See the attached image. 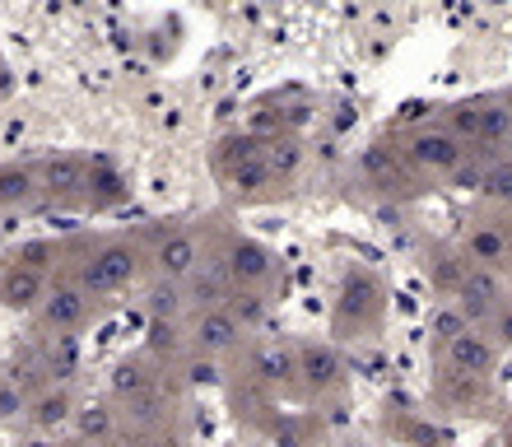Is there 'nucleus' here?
I'll use <instances>...</instances> for the list:
<instances>
[{
	"mask_svg": "<svg viewBox=\"0 0 512 447\" xmlns=\"http://www.w3.org/2000/svg\"><path fill=\"white\" fill-rule=\"evenodd\" d=\"M303 163V149L294 136H261V131H233V136L215 140L210 149V168L233 196L256 201V196H270L280 191L289 177L298 173Z\"/></svg>",
	"mask_w": 512,
	"mask_h": 447,
	"instance_id": "obj_1",
	"label": "nucleus"
},
{
	"mask_svg": "<svg viewBox=\"0 0 512 447\" xmlns=\"http://www.w3.org/2000/svg\"><path fill=\"white\" fill-rule=\"evenodd\" d=\"M145 271H149V247L140 243V238L117 233V238H98L80 257V266H75L70 280H75L84 294H94L98 303H112V298H122L126 289H135V280Z\"/></svg>",
	"mask_w": 512,
	"mask_h": 447,
	"instance_id": "obj_7",
	"label": "nucleus"
},
{
	"mask_svg": "<svg viewBox=\"0 0 512 447\" xmlns=\"http://www.w3.org/2000/svg\"><path fill=\"white\" fill-rule=\"evenodd\" d=\"M457 247L480 266L512 285V205L475 201L457 219Z\"/></svg>",
	"mask_w": 512,
	"mask_h": 447,
	"instance_id": "obj_9",
	"label": "nucleus"
},
{
	"mask_svg": "<svg viewBox=\"0 0 512 447\" xmlns=\"http://www.w3.org/2000/svg\"><path fill=\"white\" fill-rule=\"evenodd\" d=\"M499 438H503V447H512V406H508V415L499 420Z\"/></svg>",
	"mask_w": 512,
	"mask_h": 447,
	"instance_id": "obj_25",
	"label": "nucleus"
},
{
	"mask_svg": "<svg viewBox=\"0 0 512 447\" xmlns=\"http://www.w3.org/2000/svg\"><path fill=\"white\" fill-rule=\"evenodd\" d=\"M126 438V415L117 401H89L75 410V447H117Z\"/></svg>",
	"mask_w": 512,
	"mask_h": 447,
	"instance_id": "obj_18",
	"label": "nucleus"
},
{
	"mask_svg": "<svg viewBox=\"0 0 512 447\" xmlns=\"http://www.w3.org/2000/svg\"><path fill=\"white\" fill-rule=\"evenodd\" d=\"M378 438L387 447H452L447 424L429 406H415L401 392H391L378 401Z\"/></svg>",
	"mask_w": 512,
	"mask_h": 447,
	"instance_id": "obj_10",
	"label": "nucleus"
},
{
	"mask_svg": "<svg viewBox=\"0 0 512 447\" xmlns=\"http://www.w3.org/2000/svg\"><path fill=\"white\" fill-rule=\"evenodd\" d=\"M75 382H52V387H42V392L28 396V415L24 420L38 429V434H52L61 424L75 420Z\"/></svg>",
	"mask_w": 512,
	"mask_h": 447,
	"instance_id": "obj_20",
	"label": "nucleus"
},
{
	"mask_svg": "<svg viewBox=\"0 0 512 447\" xmlns=\"http://www.w3.org/2000/svg\"><path fill=\"white\" fill-rule=\"evenodd\" d=\"M354 177H359V187L368 191V196H378V201H419V196H429V187L419 182L410 168H405V159L391 149V140L382 136L378 145H368L359 159H354Z\"/></svg>",
	"mask_w": 512,
	"mask_h": 447,
	"instance_id": "obj_11",
	"label": "nucleus"
},
{
	"mask_svg": "<svg viewBox=\"0 0 512 447\" xmlns=\"http://www.w3.org/2000/svg\"><path fill=\"white\" fill-rule=\"evenodd\" d=\"M117 447H187V429H182V420L149 424V429H126V438Z\"/></svg>",
	"mask_w": 512,
	"mask_h": 447,
	"instance_id": "obj_23",
	"label": "nucleus"
},
{
	"mask_svg": "<svg viewBox=\"0 0 512 447\" xmlns=\"http://www.w3.org/2000/svg\"><path fill=\"white\" fill-rule=\"evenodd\" d=\"M98 312H103V303H98L94 294H84L75 280H61V285L47 289V298L38 303V326L47 331V336H66V340H80V331H89V326L98 322Z\"/></svg>",
	"mask_w": 512,
	"mask_h": 447,
	"instance_id": "obj_15",
	"label": "nucleus"
},
{
	"mask_svg": "<svg viewBox=\"0 0 512 447\" xmlns=\"http://www.w3.org/2000/svg\"><path fill=\"white\" fill-rule=\"evenodd\" d=\"M457 187L475 191V201H485V205H512V149L471 154V163H466V173H461Z\"/></svg>",
	"mask_w": 512,
	"mask_h": 447,
	"instance_id": "obj_17",
	"label": "nucleus"
},
{
	"mask_svg": "<svg viewBox=\"0 0 512 447\" xmlns=\"http://www.w3.org/2000/svg\"><path fill=\"white\" fill-rule=\"evenodd\" d=\"M387 140H391V149L405 159V168H410L429 191L457 187L461 173H466V163H471V154H475V149H466L443 122H433V117L391 126Z\"/></svg>",
	"mask_w": 512,
	"mask_h": 447,
	"instance_id": "obj_3",
	"label": "nucleus"
},
{
	"mask_svg": "<svg viewBox=\"0 0 512 447\" xmlns=\"http://www.w3.org/2000/svg\"><path fill=\"white\" fill-rule=\"evenodd\" d=\"M294 350V396L308 410H345L350 401V368H345V354L331 345V340L303 336L289 340Z\"/></svg>",
	"mask_w": 512,
	"mask_h": 447,
	"instance_id": "obj_8",
	"label": "nucleus"
},
{
	"mask_svg": "<svg viewBox=\"0 0 512 447\" xmlns=\"http://www.w3.org/2000/svg\"><path fill=\"white\" fill-rule=\"evenodd\" d=\"M433 122H443L466 149H512V89H485V94L452 98L433 108Z\"/></svg>",
	"mask_w": 512,
	"mask_h": 447,
	"instance_id": "obj_6",
	"label": "nucleus"
},
{
	"mask_svg": "<svg viewBox=\"0 0 512 447\" xmlns=\"http://www.w3.org/2000/svg\"><path fill=\"white\" fill-rule=\"evenodd\" d=\"M429 410L443 424H494L508 415V396L499 378H480V373H461V368L433 364L429 373Z\"/></svg>",
	"mask_w": 512,
	"mask_h": 447,
	"instance_id": "obj_4",
	"label": "nucleus"
},
{
	"mask_svg": "<svg viewBox=\"0 0 512 447\" xmlns=\"http://www.w3.org/2000/svg\"><path fill=\"white\" fill-rule=\"evenodd\" d=\"M252 345V326L229 308V303H215V308H196L187 312V350L196 359H233Z\"/></svg>",
	"mask_w": 512,
	"mask_h": 447,
	"instance_id": "obj_13",
	"label": "nucleus"
},
{
	"mask_svg": "<svg viewBox=\"0 0 512 447\" xmlns=\"http://www.w3.org/2000/svg\"><path fill=\"white\" fill-rule=\"evenodd\" d=\"M38 201V168L33 163H0V210H24Z\"/></svg>",
	"mask_w": 512,
	"mask_h": 447,
	"instance_id": "obj_22",
	"label": "nucleus"
},
{
	"mask_svg": "<svg viewBox=\"0 0 512 447\" xmlns=\"http://www.w3.org/2000/svg\"><path fill=\"white\" fill-rule=\"evenodd\" d=\"M210 266H215L219 275H224V285H229V294H256V298H275V289H280L284 280V266L280 257L270 252L261 238H252V233H215L210 229Z\"/></svg>",
	"mask_w": 512,
	"mask_h": 447,
	"instance_id": "obj_5",
	"label": "nucleus"
},
{
	"mask_svg": "<svg viewBox=\"0 0 512 447\" xmlns=\"http://www.w3.org/2000/svg\"><path fill=\"white\" fill-rule=\"evenodd\" d=\"M38 168V201L56 210H84V182H89V159L84 154H47L33 163Z\"/></svg>",
	"mask_w": 512,
	"mask_h": 447,
	"instance_id": "obj_16",
	"label": "nucleus"
},
{
	"mask_svg": "<svg viewBox=\"0 0 512 447\" xmlns=\"http://www.w3.org/2000/svg\"><path fill=\"white\" fill-rule=\"evenodd\" d=\"M480 331H485V336L494 340V345H499L503 354H512V294L503 298V308L494 312V317H489V322L480 326Z\"/></svg>",
	"mask_w": 512,
	"mask_h": 447,
	"instance_id": "obj_24",
	"label": "nucleus"
},
{
	"mask_svg": "<svg viewBox=\"0 0 512 447\" xmlns=\"http://www.w3.org/2000/svg\"><path fill=\"white\" fill-rule=\"evenodd\" d=\"M24 447H75V438H70V443H52V438H28Z\"/></svg>",
	"mask_w": 512,
	"mask_h": 447,
	"instance_id": "obj_26",
	"label": "nucleus"
},
{
	"mask_svg": "<svg viewBox=\"0 0 512 447\" xmlns=\"http://www.w3.org/2000/svg\"><path fill=\"white\" fill-rule=\"evenodd\" d=\"M205 257H210V224H182V229L159 233V243L149 247V271L163 285L182 289L205 266Z\"/></svg>",
	"mask_w": 512,
	"mask_h": 447,
	"instance_id": "obj_14",
	"label": "nucleus"
},
{
	"mask_svg": "<svg viewBox=\"0 0 512 447\" xmlns=\"http://www.w3.org/2000/svg\"><path fill=\"white\" fill-rule=\"evenodd\" d=\"M131 196V187H126V177L117 173V163L108 159H89V182H84V210H94V215H103V210H117V205Z\"/></svg>",
	"mask_w": 512,
	"mask_h": 447,
	"instance_id": "obj_21",
	"label": "nucleus"
},
{
	"mask_svg": "<svg viewBox=\"0 0 512 447\" xmlns=\"http://www.w3.org/2000/svg\"><path fill=\"white\" fill-rule=\"evenodd\" d=\"M415 261H419V271H424V280L433 285V294L443 298V308H457V298L466 294L471 280L480 275V266L461 252L457 238H438V233H424V238H419Z\"/></svg>",
	"mask_w": 512,
	"mask_h": 447,
	"instance_id": "obj_12",
	"label": "nucleus"
},
{
	"mask_svg": "<svg viewBox=\"0 0 512 447\" xmlns=\"http://www.w3.org/2000/svg\"><path fill=\"white\" fill-rule=\"evenodd\" d=\"M47 289H52L47 271H33V266H19V261L0 266V308L5 312H38Z\"/></svg>",
	"mask_w": 512,
	"mask_h": 447,
	"instance_id": "obj_19",
	"label": "nucleus"
},
{
	"mask_svg": "<svg viewBox=\"0 0 512 447\" xmlns=\"http://www.w3.org/2000/svg\"><path fill=\"white\" fill-rule=\"evenodd\" d=\"M387 280H382L378 266L368 261H350L336 280V298H331V326H326V340L336 350H364V345H378L382 326H387Z\"/></svg>",
	"mask_w": 512,
	"mask_h": 447,
	"instance_id": "obj_2",
	"label": "nucleus"
}]
</instances>
